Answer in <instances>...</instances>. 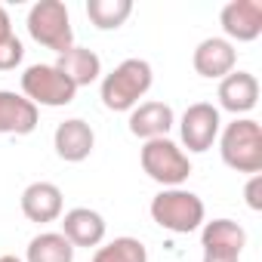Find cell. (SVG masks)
I'll list each match as a JSON object with an SVG mask.
<instances>
[{
    "label": "cell",
    "mask_w": 262,
    "mask_h": 262,
    "mask_svg": "<svg viewBox=\"0 0 262 262\" xmlns=\"http://www.w3.org/2000/svg\"><path fill=\"white\" fill-rule=\"evenodd\" d=\"M176 123V114L167 102H142L129 111V133L136 139H164Z\"/></svg>",
    "instance_id": "13"
},
{
    "label": "cell",
    "mask_w": 262,
    "mask_h": 262,
    "mask_svg": "<svg viewBox=\"0 0 262 262\" xmlns=\"http://www.w3.org/2000/svg\"><path fill=\"white\" fill-rule=\"evenodd\" d=\"M155 71L145 59H123L111 74L102 77V105L108 111H133L151 90Z\"/></svg>",
    "instance_id": "1"
},
{
    "label": "cell",
    "mask_w": 262,
    "mask_h": 262,
    "mask_svg": "<svg viewBox=\"0 0 262 262\" xmlns=\"http://www.w3.org/2000/svg\"><path fill=\"white\" fill-rule=\"evenodd\" d=\"M40 111L22 93L0 90V133L4 136H28L37 129Z\"/></svg>",
    "instance_id": "11"
},
{
    "label": "cell",
    "mask_w": 262,
    "mask_h": 262,
    "mask_svg": "<svg viewBox=\"0 0 262 262\" xmlns=\"http://www.w3.org/2000/svg\"><path fill=\"white\" fill-rule=\"evenodd\" d=\"M28 34L34 43L53 50V53H65L74 47V28H71V16L62 0H37L28 10Z\"/></svg>",
    "instance_id": "4"
},
{
    "label": "cell",
    "mask_w": 262,
    "mask_h": 262,
    "mask_svg": "<svg viewBox=\"0 0 262 262\" xmlns=\"http://www.w3.org/2000/svg\"><path fill=\"white\" fill-rule=\"evenodd\" d=\"M53 145H56V155L68 164H80L93 155V145H96V133L93 126L80 117H68L56 126L53 133Z\"/></svg>",
    "instance_id": "9"
},
{
    "label": "cell",
    "mask_w": 262,
    "mask_h": 262,
    "mask_svg": "<svg viewBox=\"0 0 262 262\" xmlns=\"http://www.w3.org/2000/svg\"><path fill=\"white\" fill-rule=\"evenodd\" d=\"M244 198H247V207L250 210H262V176L256 173V176H250V182H247V188H244Z\"/></svg>",
    "instance_id": "22"
},
{
    "label": "cell",
    "mask_w": 262,
    "mask_h": 262,
    "mask_svg": "<svg viewBox=\"0 0 262 262\" xmlns=\"http://www.w3.org/2000/svg\"><path fill=\"white\" fill-rule=\"evenodd\" d=\"M93 262H148V250L139 237H114L108 244H99L93 253Z\"/></svg>",
    "instance_id": "20"
},
{
    "label": "cell",
    "mask_w": 262,
    "mask_h": 262,
    "mask_svg": "<svg viewBox=\"0 0 262 262\" xmlns=\"http://www.w3.org/2000/svg\"><path fill=\"white\" fill-rule=\"evenodd\" d=\"M139 161H142V170L148 173V179H155L164 188H182V182L191 176L188 155L167 136L145 142L139 151Z\"/></svg>",
    "instance_id": "5"
},
{
    "label": "cell",
    "mask_w": 262,
    "mask_h": 262,
    "mask_svg": "<svg viewBox=\"0 0 262 262\" xmlns=\"http://www.w3.org/2000/svg\"><path fill=\"white\" fill-rule=\"evenodd\" d=\"M0 262H22L19 256H0Z\"/></svg>",
    "instance_id": "25"
},
{
    "label": "cell",
    "mask_w": 262,
    "mask_h": 262,
    "mask_svg": "<svg viewBox=\"0 0 262 262\" xmlns=\"http://www.w3.org/2000/svg\"><path fill=\"white\" fill-rule=\"evenodd\" d=\"M256 102H259V80H256V74L231 71V74H225L219 80V105L225 111H231L234 117L253 111Z\"/></svg>",
    "instance_id": "14"
},
{
    "label": "cell",
    "mask_w": 262,
    "mask_h": 262,
    "mask_svg": "<svg viewBox=\"0 0 262 262\" xmlns=\"http://www.w3.org/2000/svg\"><path fill=\"white\" fill-rule=\"evenodd\" d=\"M22 59H25V47L16 34L0 40V71H13L16 65H22Z\"/></svg>",
    "instance_id": "21"
},
{
    "label": "cell",
    "mask_w": 262,
    "mask_h": 262,
    "mask_svg": "<svg viewBox=\"0 0 262 262\" xmlns=\"http://www.w3.org/2000/svg\"><path fill=\"white\" fill-rule=\"evenodd\" d=\"M225 40L250 43L262 34V0H231L219 13Z\"/></svg>",
    "instance_id": "8"
},
{
    "label": "cell",
    "mask_w": 262,
    "mask_h": 262,
    "mask_svg": "<svg viewBox=\"0 0 262 262\" xmlns=\"http://www.w3.org/2000/svg\"><path fill=\"white\" fill-rule=\"evenodd\" d=\"M191 65L201 77L207 80H222L225 74L234 71L237 65V50L234 43H228L225 37H207L198 43L194 56H191Z\"/></svg>",
    "instance_id": "10"
},
{
    "label": "cell",
    "mask_w": 262,
    "mask_h": 262,
    "mask_svg": "<svg viewBox=\"0 0 262 262\" xmlns=\"http://www.w3.org/2000/svg\"><path fill=\"white\" fill-rule=\"evenodd\" d=\"M62 234L71 247H99L105 241V219L90 207H74L62 216Z\"/></svg>",
    "instance_id": "15"
},
{
    "label": "cell",
    "mask_w": 262,
    "mask_h": 262,
    "mask_svg": "<svg viewBox=\"0 0 262 262\" xmlns=\"http://www.w3.org/2000/svg\"><path fill=\"white\" fill-rule=\"evenodd\" d=\"M219 129H222V120H219V108L210 105V102H194L185 108L182 120H179V136H182V145L194 155H204L213 148V142L219 139Z\"/></svg>",
    "instance_id": "7"
},
{
    "label": "cell",
    "mask_w": 262,
    "mask_h": 262,
    "mask_svg": "<svg viewBox=\"0 0 262 262\" xmlns=\"http://www.w3.org/2000/svg\"><path fill=\"white\" fill-rule=\"evenodd\" d=\"M148 210H151V219L161 228L173 231V234L198 231L204 225V216H207L204 201L194 191H188V188H164V191H158L151 198Z\"/></svg>",
    "instance_id": "3"
},
{
    "label": "cell",
    "mask_w": 262,
    "mask_h": 262,
    "mask_svg": "<svg viewBox=\"0 0 262 262\" xmlns=\"http://www.w3.org/2000/svg\"><path fill=\"white\" fill-rule=\"evenodd\" d=\"M56 68L80 90V86H90L93 80H99V74H102V59H99L93 50H86V47H71V50H65V53L56 59Z\"/></svg>",
    "instance_id": "17"
},
{
    "label": "cell",
    "mask_w": 262,
    "mask_h": 262,
    "mask_svg": "<svg viewBox=\"0 0 262 262\" xmlns=\"http://www.w3.org/2000/svg\"><path fill=\"white\" fill-rule=\"evenodd\" d=\"M129 13H133V4L129 0H90L86 4V16L99 31H114L120 28Z\"/></svg>",
    "instance_id": "19"
},
{
    "label": "cell",
    "mask_w": 262,
    "mask_h": 262,
    "mask_svg": "<svg viewBox=\"0 0 262 262\" xmlns=\"http://www.w3.org/2000/svg\"><path fill=\"white\" fill-rule=\"evenodd\" d=\"M22 262H74V247L65 241L62 231H43L31 237Z\"/></svg>",
    "instance_id": "18"
},
{
    "label": "cell",
    "mask_w": 262,
    "mask_h": 262,
    "mask_svg": "<svg viewBox=\"0 0 262 262\" xmlns=\"http://www.w3.org/2000/svg\"><path fill=\"white\" fill-rule=\"evenodd\" d=\"M204 262H241L237 256H219V253H204Z\"/></svg>",
    "instance_id": "24"
},
{
    "label": "cell",
    "mask_w": 262,
    "mask_h": 262,
    "mask_svg": "<svg viewBox=\"0 0 262 262\" xmlns=\"http://www.w3.org/2000/svg\"><path fill=\"white\" fill-rule=\"evenodd\" d=\"M7 37H13V22H10V13L0 7V40H7Z\"/></svg>",
    "instance_id": "23"
},
{
    "label": "cell",
    "mask_w": 262,
    "mask_h": 262,
    "mask_svg": "<svg viewBox=\"0 0 262 262\" xmlns=\"http://www.w3.org/2000/svg\"><path fill=\"white\" fill-rule=\"evenodd\" d=\"M225 167L234 173H262V126L253 117H234L219 136Z\"/></svg>",
    "instance_id": "2"
},
{
    "label": "cell",
    "mask_w": 262,
    "mask_h": 262,
    "mask_svg": "<svg viewBox=\"0 0 262 262\" xmlns=\"http://www.w3.org/2000/svg\"><path fill=\"white\" fill-rule=\"evenodd\" d=\"M62 210H65V198H62V188L53 182H31L22 191V213L28 222H37V225L56 222Z\"/></svg>",
    "instance_id": "12"
},
{
    "label": "cell",
    "mask_w": 262,
    "mask_h": 262,
    "mask_svg": "<svg viewBox=\"0 0 262 262\" xmlns=\"http://www.w3.org/2000/svg\"><path fill=\"white\" fill-rule=\"evenodd\" d=\"M201 247H204V253L241 259V253L247 247V231L234 219H213V222H204V228H201Z\"/></svg>",
    "instance_id": "16"
},
{
    "label": "cell",
    "mask_w": 262,
    "mask_h": 262,
    "mask_svg": "<svg viewBox=\"0 0 262 262\" xmlns=\"http://www.w3.org/2000/svg\"><path fill=\"white\" fill-rule=\"evenodd\" d=\"M22 96L34 102L37 108H62L71 105L77 96V86L56 68V65H28L22 74Z\"/></svg>",
    "instance_id": "6"
}]
</instances>
